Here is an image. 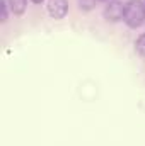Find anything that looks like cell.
Segmentation results:
<instances>
[{
    "label": "cell",
    "instance_id": "obj_1",
    "mask_svg": "<svg viewBox=\"0 0 145 146\" xmlns=\"http://www.w3.org/2000/svg\"><path fill=\"white\" fill-rule=\"evenodd\" d=\"M123 21L128 27L137 29L145 22V3L142 0H128L125 3Z\"/></svg>",
    "mask_w": 145,
    "mask_h": 146
},
{
    "label": "cell",
    "instance_id": "obj_2",
    "mask_svg": "<svg viewBox=\"0 0 145 146\" xmlns=\"http://www.w3.org/2000/svg\"><path fill=\"white\" fill-rule=\"evenodd\" d=\"M125 14V5L121 2H109L104 7V19H108L111 22H118L123 19Z\"/></svg>",
    "mask_w": 145,
    "mask_h": 146
},
{
    "label": "cell",
    "instance_id": "obj_3",
    "mask_svg": "<svg viewBox=\"0 0 145 146\" xmlns=\"http://www.w3.org/2000/svg\"><path fill=\"white\" fill-rule=\"evenodd\" d=\"M48 12L53 19H63L68 12L67 0H48Z\"/></svg>",
    "mask_w": 145,
    "mask_h": 146
},
{
    "label": "cell",
    "instance_id": "obj_4",
    "mask_svg": "<svg viewBox=\"0 0 145 146\" xmlns=\"http://www.w3.org/2000/svg\"><path fill=\"white\" fill-rule=\"evenodd\" d=\"M9 5L15 15H22L28 7V0H9Z\"/></svg>",
    "mask_w": 145,
    "mask_h": 146
},
{
    "label": "cell",
    "instance_id": "obj_5",
    "mask_svg": "<svg viewBox=\"0 0 145 146\" xmlns=\"http://www.w3.org/2000/svg\"><path fill=\"white\" fill-rule=\"evenodd\" d=\"M135 48H137V51L142 56H145V34H142V36L135 41Z\"/></svg>",
    "mask_w": 145,
    "mask_h": 146
},
{
    "label": "cell",
    "instance_id": "obj_6",
    "mask_svg": "<svg viewBox=\"0 0 145 146\" xmlns=\"http://www.w3.org/2000/svg\"><path fill=\"white\" fill-rule=\"evenodd\" d=\"M2 22H5L7 21V3H5V0H2Z\"/></svg>",
    "mask_w": 145,
    "mask_h": 146
},
{
    "label": "cell",
    "instance_id": "obj_7",
    "mask_svg": "<svg viewBox=\"0 0 145 146\" xmlns=\"http://www.w3.org/2000/svg\"><path fill=\"white\" fill-rule=\"evenodd\" d=\"M33 2H34V3H41V2H43V0H33Z\"/></svg>",
    "mask_w": 145,
    "mask_h": 146
}]
</instances>
